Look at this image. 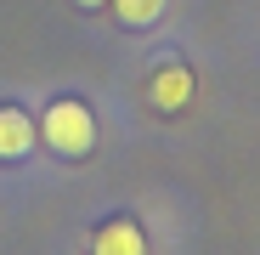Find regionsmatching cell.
I'll use <instances>...</instances> for the list:
<instances>
[{"instance_id":"6da1fadb","label":"cell","mask_w":260,"mask_h":255,"mask_svg":"<svg viewBox=\"0 0 260 255\" xmlns=\"http://www.w3.org/2000/svg\"><path fill=\"white\" fill-rule=\"evenodd\" d=\"M34 125H40V142H46L51 153H62V159H85L96 148V114L79 97H51Z\"/></svg>"},{"instance_id":"7a4b0ae2","label":"cell","mask_w":260,"mask_h":255,"mask_svg":"<svg viewBox=\"0 0 260 255\" xmlns=\"http://www.w3.org/2000/svg\"><path fill=\"white\" fill-rule=\"evenodd\" d=\"M192 97H198V74L187 63H158L147 74V102L158 114H181V108H192Z\"/></svg>"},{"instance_id":"3957f363","label":"cell","mask_w":260,"mask_h":255,"mask_svg":"<svg viewBox=\"0 0 260 255\" xmlns=\"http://www.w3.org/2000/svg\"><path fill=\"white\" fill-rule=\"evenodd\" d=\"M34 148H40V125H34V114L17 108V102H0V159L17 164V159H28Z\"/></svg>"},{"instance_id":"277c9868","label":"cell","mask_w":260,"mask_h":255,"mask_svg":"<svg viewBox=\"0 0 260 255\" xmlns=\"http://www.w3.org/2000/svg\"><path fill=\"white\" fill-rule=\"evenodd\" d=\"M91 255H147V233L130 216H108L91 233Z\"/></svg>"},{"instance_id":"5b68a950","label":"cell","mask_w":260,"mask_h":255,"mask_svg":"<svg viewBox=\"0 0 260 255\" xmlns=\"http://www.w3.org/2000/svg\"><path fill=\"white\" fill-rule=\"evenodd\" d=\"M164 6H170V0H108V12H113L124 29H153V23L164 17Z\"/></svg>"},{"instance_id":"8992f818","label":"cell","mask_w":260,"mask_h":255,"mask_svg":"<svg viewBox=\"0 0 260 255\" xmlns=\"http://www.w3.org/2000/svg\"><path fill=\"white\" fill-rule=\"evenodd\" d=\"M74 6H79V12H102L108 0H74Z\"/></svg>"}]
</instances>
